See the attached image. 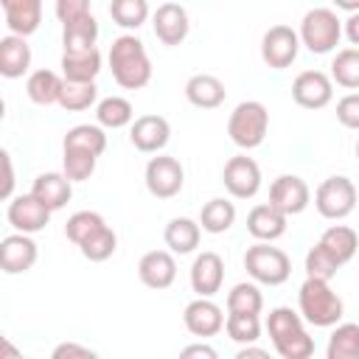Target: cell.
Listing matches in <instances>:
<instances>
[{
  "label": "cell",
  "mask_w": 359,
  "mask_h": 359,
  "mask_svg": "<svg viewBox=\"0 0 359 359\" xmlns=\"http://www.w3.org/2000/svg\"><path fill=\"white\" fill-rule=\"evenodd\" d=\"M109 70L118 87L140 90L151 81V59L135 34H123L109 45Z\"/></svg>",
  "instance_id": "cell-1"
},
{
  "label": "cell",
  "mask_w": 359,
  "mask_h": 359,
  "mask_svg": "<svg viewBox=\"0 0 359 359\" xmlns=\"http://www.w3.org/2000/svg\"><path fill=\"white\" fill-rule=\"evenodd\" d=\"M266 331L269 339L283 359H309L314 353V339L309 337L303 325V314L292 311L289 306H278L266 317Z\"/></svg>",
  "instance_id": "cell-2"
},
{
  "label": "cell",
  "mask_w": 359,
  "mask_h": 359,
  "mask_svg": "<svg viewBox=\"0 0 359 359\" xmlns=\"http://www.w3.org/2000/svg\"><path fill=\"white\" fill-rule=\"evenodd\" d=\"M297 309H300L303 320L314 328H331L345 314L342 297L323 278H306L303 280V286L297 292Z\"/></svg>",
  "instance_id": "cell-3"
},
{
  "label": "cell",
  "mask_w": 359,
  "mask_h": 359,
  "mask_svg": "<svg viewBox=\"0 0 359 359\" xmlns=\"http://www.w3.org/2000/svg\"><path fill=\"white\" fill-rule=\"evenodd\" d=\"M244 269L255 283L280 286L292 275V261L280 247H272V241H258L244 252Z\"/></svg>",
  "instance_id": "cell-4"
},
{
  "label": "cell",
  "mask_w": 359,
  "mask_h": 359,
  "mask_svg": "<svg viewBox=\"0 0 359 359\" xmlns=\"http://www.w3.org/2000/svg\"><path fill=\"white\" fill-rule=\"evenodd\" d=\"M269 129V112L261 101H241L227 118V135L238 149H258Z\"/></svg>",
  "instance_id": "cell-5"
},
{
  "label": "cell",
  "mask_w": 359,
  "mask_h": 359,
  "mask_svg": "<svg viewBox=\"0 0 359 359\" xmlns=\"http://www.w3.org/2000/svg\"><path fill=\"white\" fill-rule=\"evenodd\" d=\"M300 45L311 53H331L342 36V20L331 8H311L300 20Z\"/></svg>",
  "instance_id": "cell-6"
},
{
  "label": "cell",
  "mask_w": 359,
  "mask_h": 359,
  "mask_svg": "<svg viewBox=\"0 0 359 359\" xmlns=\"http://www.w3.org/2000/svg\"><path fill=\"white\" fill-rule=\"evenodd\" d=\"M314 208L323 219H334V222L351 216L356 208V185L342 174L325 177L314 191Z\"/></svg>",
  "instance_id": "cell-7"
},
{
  "label": "cell",
  "mask_w": 359,
  "mask_h": 359,
  "mask_svg": "<svg viewBox=\"0 0 359 359\" xmlns=\"http://www.w3.org/2000/svg\"><path fill=\"white\" fill-rule=\"evenodd\" d=\"M143 180H146V188L151 196L157 199H171L182 191L185 185V168L177 157L171 154H157L146 163V171H143Z\"/></svg>",
  "instance_id": "cell-8"
},
{
  "label": "cell",
  "mask_w": 359,
  "mask_h": 359,
  "mask_svg": "<svg viewBox=\"0 0 359 359\" xmlns=\"http://www.w3.org/2000/svg\"><path fill=\"white\" fill-rule=\"evenodd\" d=\"M300 34L292 25H272L261 39V59L272 70H283L297 59Z\"/></svg>",
  "instance_id": "cell-9"
},
{
  "label": "cell",
  "mask_w": 359,
  "mask_h": 359,
  "mask_svg": "<svg viewBox=\"0 0 359 359\" xmlns=\"http://www.w3.org/2000/svg\"><path fill=\"white\" fill-rule=\"evenodd\" d=\"M292 98L303 109H323L334 98V79L323 70H303L292 81Z\"/></svg>",
  "instance_id": "cell-10"
},
{
  "label": "cell",
  "mask_w": 359,
  "mask_h": 359,
  "mask_svg": "<svg viewBox=\"0 0 359 359\" xmlns=\"http://www.w3.org/2000/svg\"><path fill=\"white\" fill-rule=\"evenodd\" d=\"M222 182L227 188L230 196L236 199H252L261 188V168L252 157L247 154H236L224 163V171H222Z\"/></svg>",
  "instance_id": "cell-11"
},
{
  "label": "cell",
  "mask_w": 359,
  "mask_h": 359,
  "mask_svg": "<svg viewBox=\"0 0 359 359\" xmlns=\"http://www.w3.org/2000/svg\"><path fill=\"white\" fill-rule=\"evenodd\" d=\"M151 25H154V36L168 48L182 45L188 31H191V20H188L185 6H180L174 0H165L163 6H157V11L151 14Z\"/></svg>",
  "instance_id": "cell-12"
},
{
  "label": "cell",
  "mask_w": 359,
  "mask_h": 359,
  "mask_svg": "<svg viewBox=\"0 0 359 359\" xmlns=\"http://www.w3.org/2000/svg\"><path fill=\"white\" fill-rule=\"evenodd\" d=\"M129 140L143 154H160L171 140V123L163 115H140L129 126Z\"/></svg>",
  "instance_id": "cell-13"
},
{
  "label": "cell",
  "mask_w": 359,
  "mask_h": 359,
  "mask_svg": "<svg viewBox=\"0 0 359 359\" xmlns=\"http://www.w3.org/2000/svg\"><path fill=\"white\" fill-rule=\"evenodd\" d=\"M50 208H45L34 194H20V196H14L11 202H8V208H6V219H8V224L14 227V230H20V233H39V230H45L48 227V222H50Z\"/></svg>",
  "instance_id": "cell-14"
},
{
  "label": "cell",
  "mask_w": 359,
  "mask_h": 359,
  "mask_svg": "<svg viewBox=\"0 0 359 359\" xmlns=\"http://www.w3.org/2000/svg\"><path fill=\"white\" fill-rule=\"evenodd\" d=\"M269 202L278 210H283L286 216H297V213H303L309 208L311 191H309V185H306L303 177H297V174H280L269 185Z\"/></svg>",
  "instance_id": "cell-15"
},
{
  "label": "cell",
  "mask_w": 359,
  "mask_h": 359,
  "mask_svg": "<svg viewBox=\"0 0 359 359\" xmlns=\"http://www.w3.org/2000/svg\"><path fill=\"white\" fill-rule=\"evenodd\" d=\"M36 241L31 238V233H11L0 241V269L6 275H20L28 272L36 264Z\"/></svg>",
  "instance_id": "cell-16"
},
{
  "label": "cell",
  "mask_w": 359,
  "mask_h": 359,
  "mask_svg": "<svg viewBox=\"0 0 359 359\" xmlns=\"http://www.w3.org/2000/svg\"><path fill=\"white\" fill-rule=\"evenodd\" d=\"M137 278L149 289H168L177 280V261L171 250H149L137 261Z\"/></svg>",
  "instance_id": "cell-17"
},
{
  "label": "cell",
  "mask_w": 359,
  "mask_h": 359,
  "mask_svg": "<svg viewBox=\"0 0 359 359\" xmlns=\"http://www.w3.org/2000/svg\"><path fill=\"white\" fill-rule=\"evenodd\" d=\"M224 311L210 300V297H199L196 294V300H191L188 306H185V311H182V323H185V328L194 334V337H213V334H219L222 328H224Z\"/></svg>",
  "instance_id": "cell-18"
},
{
  "label": "cell",
  "mask_w": 359,
  "mask_h": 359,
  "mask_svg": "<svg viewBox=\"0 0 359 359\" xmlns=\"http://www.w3.org/2000/svg\"><path fill=\"white\" fill-rule=\"evenodd\" d=\"M222 280H224V261L219 252L208 250V252H199L191 264V289L199 294V297H213L219 289H222Z\"/></svg>",
  "instance_id": "cell-19"
},
{
  "label": "cell",
  "mask_w": 359,
  "mask_h": 359,
  "mask_svg": "<svg viewBox=\"0 0 359 359\" xmlns=\"http://www.w3.org/2000/svg\"><path fill=\"white\" fill-rule=\"evenodd\" d=\"M286 222L289 216L283 210H278L272 202H261L247 213V230L252 238L258 241H275L286 233Z\"/></svg>",
  "instance_id": "cell-20"
},
{
  "label": "cell",
  "mask_w": 359,
  "mask_h": 359,
  "mask_svg": "<svg viewBox=\"0 0 359 359\" xmlns=\"http://www.w3.org/2000/svg\"><path fill=\"white\" fill-rule=\"evenodd\" d=\"M185 98L188 104H194L196 109H216L224 104L227 98V90H224V81L213 73H196L185 81Z\"/></svg>",
  "instance_id": "cell-21"
},
{
  "label": "cell",
  "mask_w": 359,
  "mask_h": 359,
  "mask_svg": "<svg viewBox=\"0 0 359 359\" xmlns=\"http://www.w3.org/2000/svg\"><path fill=\"white\" fill-rule=\"evenodd\" d=\"M31 194L50 210H59L70 202L73 196V180L65 174V171H48V174H39L31 185Z\"/></svg>",
  "instance_id": "cell-22"
},
{
  "label": "cell",
  "mask_w": 359,
  "mask_h": 359,
  "mask_svg": "<svg viewBox=\"0 0 359 359\" xmlns=\"http://www.w3.org/2000/svg\"><path fill=\"white\" fill-rule=\"evenodd\" d=\"M11 34L31 36L42 22V0H0Z\"/></svg>",
  "instance_id": "cell-23"
},
{
  "label": "cell",
  "mask_w": 359,
  "mask_h": 359,
  "mask_svg": "<svg viewBox=\"0 0 359 359\" xmlns=\"http://www.w3.org/2000/svg\"><path fill=\"white\" fill-rule=\"evenodd\" d=\"M31 67V48L25 36L20 34H6L0 39V76L6 79H20Z\"/></svg>",
  "instance_id": "cell-24"
},
{
  "label": "cell",
  "mask_w": 359,
  "mask_h": 359,
  "mask_svg": "<svg viewBox=\"0 0 359 359\" xmlns=\"http://www.w3.org/2000/svg\"><path fill=\"white\" fill-rule=\"evenodd\" d=\"M165 247L174 252V255H188L199 247V238H202V224L188 219V216H177L165 224Z\"/></svg>",
  "instance_id": "cell-25"
},
{
  "label": "cell",
  "mask_w": 359,
  "mask_h": 359,
  "mask_svg": "<svg viewBox=\"0 0 359 359\" xmlns=\"http://www.w3.org/2000/svg\"><path fill=\"white\" fill-rule=\"evenodd\" d=\"M317 244H320L339 266H345V264L356 255V250H359V236H356V230L348 227V224H331V227L320 236Z\"/></svg>",
  "instance_id": "cell-26"
},
{
  "label": "cell",
  "mask_w": 359,
  "mask_h": 359,
  "mask_svg": "<svg viewBox=\"0 0 359 359\" xmlns=\"http://www.w3.org/2000/svg\"><path fill=\"white\" fill-rule=\"evenodd\" d=\"M98 73H101V53H98V48L65 50L62 53V76L67 81H95Z\"/></svg>",
  "instance_id": "cell-27"
},
{
  "label": "cell",
  "mask_w": 359,
  "mask_h": 359,
  "mask_svg": "<svg viewBox=\"0 0 359 359\" xmlns=\"http://www.w3.org/2000/svg\"><path fill=\"white\" fill-rule=\"evenodd\" d=\"M62 87H65V76L53 73V70H34L25 81V93L34 104L39 107H53L59 104V95H62Z\"/></svg>",
  "instance_id": "cell-28"
},
{
  "label": "cell",
  "mask_w": 359,
  "mask_h": 359,
  "mask_svg": "<svg viewBox=\"0 0 359 359\" xmlns=\"http://www.w3.org/2000/svg\"><path fill=\"white\" fill-rule=\"evenodd\" d=\"M199 224L205 233H227L233 224H236V205L224 196H213L202 205V213H199Z\"/></svg>",
  "instance_id": "cell-29"
},
{
  "label": "cell",
  "mask_w": 359,
  "mask_h": 359,
  "mask_svg": "<svg viewBox=\"0 0 359 359\" xmlns=\"http://www.w3.org/2000/svg\"><path fill=\"white\" fill-rule=\"evenodd\" d=\"M62 149H79V151H90V154H104L107 149V135L101 123H79L73 129L65 132Z\"/></svg>",
  "instance_id": "cell-30"
},
{
  "label": "cell",
  "mask_w": 359,
  "mask_h": 359,
  "mask_svg": "<svg viewBox=\"0 0 359 359\" xmlns=\"http://www.w3.org/2000/svg\"><path fill=\"white\" fill-rule=\"evenodd\" d=\"M95 121H98L104 129L132 126L135 109H132V104H129L123 95H109V98H101V101L95 104Z\"/></svg>",
  "instance_id": "cell-31"
},
{
  "label": "cell",
  "mask_w": 359,
  "mask_h": 359,
  "mask_svg": "<svg viewBox=\"0 0 359 359\" xmlns=\"http://www.w3.org/2000/svg\"><path fill=\"white\" fill-rule=\"evenodd\" d=\"M325 353L328 359H359V323H337Z\"/></svg>",
  "instance_id": "cell-32"
},
{
  "label": "cell",
  "mask_w": 359,
  "mask_h": 359,
  "mask_svg": "<svg viewBox=\"0 0 359 359\" xmlns=\"http://www.w3.org/2000/svg\"><path fill=\"white\" fill-rule=\"evenodd\" d=\"M95 39H98V22H95L93 14L62 25V45H65V50H90V48H95Z\"/></svg>",
  "instance_id": "cell-33"
},
{
  "label": "cell",
  "mask_w": 359,
  "mask_h": 359,
  "mask_svg": "<svg viewBox=\"0 0 359 359\" xmlns=\"http://www.w3.org/2000/svg\"><path fill=\"white\" fill-rule=\"evenodd\" d=\"M98 98V87L95 81H67L65 79V87H62V95H59V107L67 109V112H81V109H90Z\"/></svg>",
  "instance_id": "cell-34"
},
{
  "label": "cell",
  "mask_w": 359,
  "mask_h": 359,
  "mask_svg": "<svg viewBox=\"0 0 359 359\" xmlns=\"http://www.w3.org/2000/svg\"><path fill=\"white\" fill-rule=\"evenodd\" d=\"M331 79L345 90H359V48L337 50L331 62Z\"/></svg>",
  "instance_id": "cell-35"
},
{
  "label": "cell",
  "mask_w": 359,
  "mask_h": 359,
  "mask_svg": "<svg viewBox=\"0 0 359 359\" xmlns=\"http://www.w3.org/2000/svg\"><path fill=\"white\" fill-rule=\"evenodd\" d=\"M101 227H107V222H104V216L101 213H95V210H79V213H73L67 222H65V236L76 244V247H81L87 238H93Z\"/></svg>",
  "instance_id": "cell-36"
},
{
  "label": "cell",
  "mask_w": 359,
  "mask_h": 359,
  "mask_svg": "<svg viewBox=\"0 0 359 359\" xmlns=\"http://www.w3.org/2000/svg\"><path fill=\"white\" fill-rule=\"evenodd\" d=\"M224 331H227V337H230L233 342H238V345H250V342L261 339V317H258V314L227 311Z\"/></svg>",
  "instance_id": "cell-37"
},
{
  "label": "cell",
  "mask_w": 359,
  "mask_h": 359,
  "mask_svg": "<svg viewBox=\"0 0 359 359\" xmlns=\"http://www.w3.org/2000/svg\"><path fill=\"white\" fill-rule=\"evenodd\" d=\"M109 17L121 28H140L149 20V0H109Z\"/></svg>",
  "instance_id": "cell-38"
},
{
  "label": "cell",
  "mask_w": 359,
  "mask_h": 359,
  "mask_svg": "<svg viewBox=\"0 0 359 359\" xmlns=\"http://www.w3.org/2000/svg\"><path fill=\"white\" fill-rule=\"evenodd\" d=\"M264 309V294L255 283H236L227 292V311H241V314H261Z\"/></svg>",
  "instance_id": "cell-39"
},
{
  "label": "cell",
  "mask_w": 359,
  "mask_h": 359,
  "mask_svg": "<svg viewBox=\"0 0 359 359\" xmlns=\"http://www.w3.org/2000/svg\"><path fill=\"white\" fill-rule=\"evenodd\" d=\"M98 163V154L90 151H79V149H62V171L73 180V182H84L93 177Z\"/></svg>",
  "instance_id": "cell-40"
},
{
  "label": "cell",
  "mask_w": 359,
  "mask_h": 359,
  "mask_svg": "<svg viewBox=\"0 0 359 359\" xmlns=\"http://www.w3.org/2000/svg\"><path fill=\"white\" fill-rule=\"evenodd\" d=\"M115 247H118V236H115V230L107 224V227H101V230H98L93 238H87V241H84L79 250H81V255H84L87 261L101 264V261L112 258Z\"/></svg>",
  "instance_id": "cell-41"
},
{
  "label": "cell",
  "mask_w": 359,
  "mask_h": 359,
  "mask_svg": "<svg viewBox=\"0 0 359 359\" xmlns=\"http://www.w3.org/2000/svg\"><path fill=\"white\" fill-rule=\"evenodd\" d=\"M339 264L320 247L314 244L309 252H306V278H323V280H331L337 275Z\"/></svg>",
  "instance_id": "cell-42"
},
{
  "label": "cell",
  "mask_w": 359,
  "mask_h": 359,
  "mask_svg": "<svg viewBox=\"0 0 359 359\" xmlns=\"http://www.w3.org/2000/svg\"><path fill=\"white\" fill-rule=\"evenodd\" d=\"M337 121L345 129H359V93H348L337 101Z\"/></svg>",
  "instance_id": "cell-43"
},
{
  "label": "cell",
  "mask_w": 359,
  "mask_h": 359,
  "mask_svg": "<svg viewBox=\"0 0 359 359\" xmlns=\"http://www.w3.org/2000/svg\"><path fill=\"white\" fill-rule=\"evenodd\" d=\"M53 11H56V20L62 25H67V22L81 20V17L90 14V0H56Z\"/></svg>",
  "instance_id": "cell-44"
},
{
  "label": "cell",
  "mask_w": 359,
  "mask_h": 359,
  "mask_svg": "<svg viewBox=\"0 0 359 359\" xmlns=\"http://www.w3.org/2000/svg\"><path fill=\"white\" fill-rule=\"evenodd\" d=\"M73 359V356H79V359H93L95 356V351L93 348H87V345H76V342H62V345H56L53 348V359Z\"/></svg>",
  "instance_id": "cell-45"
},
{
  "label": "cell",
  "mask_w": 359,
  "mask_h": 359,
  "mask_svg": "<svg viewBox=\"0 0 359 359\" xmlns=\"http://www.w3.org/2000/svg\"><path fill=\"white\" fill-rule=\"evenodd\" d=\"M3 171H6V180H3V188H0V196L3 199H11V191H14V168H11V154L3 151Z\"/></svg>",
  "instance_id": "cell-46"
},
{
  "label": "cell",
  "mask_w": 359,
  "mask_h": 359,
  "mask_svg": "<svg viewBox=\"0 0 359 359\" xmlns=\"http://www.w3.org/2000/svg\"><path fill=\"white\" fill-rule=\"evenodd\" d=\"M342 34L351 39L353 48H359V11H353V14L342 22Z\"/></svg>",
  "instance_id": "cell-47"
},
{
  "label": "cell",
  "mask_w": 359,
  "mask_h": 359,
  "mask_svg": "<svg viewBox=\"0 0 359 359\" xmlns=\"http://www.w3.org/2000/svg\"><path fill=\"white\" fill-rule=\"evenodd\" d=\"M182 356H205V359H216V348L196 342V345H185V348H182Z\"/></svg>",
  "instance_id": "cell-48"
},
{
  "label": "cell",
  "mask_w": 359,
  "mask_h": 359,
  "mask_svg": "<svg viewBox=\"0 0 359 359\" xmlns=\"http://www.w3.org/2000/svg\"><path fill=\"white\" fill-rule=\"evenodd\" d=\"M247 356H266V351L264 348H252V342H250V345H244L238 351V359H247Z\"/></svg>",
  "instance_id": "cell-49"
},
{
  "label": "cell",
  "mask_w": 359,
  "mask_h": 359,
  "mask_svg": "<svg viewBox=\"0 0 359 359\" xmlns=\"http://www.w3.org/2000/svg\"><path fill=\"white\" fill-rule=\"evenodd\" d=\"M334 6H337V8H342V11H348V14L359 11V0H334Z\"/></svg>",
  "instance_id": "cell-50"
},
{
  "label": "cell",
  "mask_w": 359,
  "mask_h": 359,
  "mask_svg": "<svg viewBox=\"0 0 359 359\" xmlns=\"http://www.w3.org/2000/svg\"><path fill=\"white\" fill-rule=\"evenodd\" d=\"M356 160H359V140H356Z\"/></svg>",
  "instance_id": "cell-51"
}]
</instances>
